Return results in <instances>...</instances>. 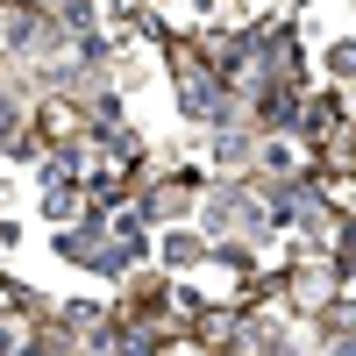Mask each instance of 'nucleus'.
I'll list each match as a JSON object with an SVG mask.
<instances>
[{
	"mask_svg": "<svg viewBox=\"0 0 356 356\" xmlns=\"http://www.w3.org/2000/svg\"><path fill=\"white\" fill-rule=\"evenodd\" d=\"M164 257H171V264H193V257H200V243H193V235H171V250H164Z\"/></svg>",
	"mask_w": 356,
	"mask_h": 356,
	"instance_id": "obj_1",
	"label": "nucleus"
}]
</instances>
